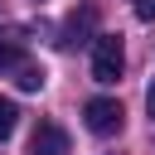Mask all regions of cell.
Masks as SVG:
<instances>
[{"instance_id":"6da1fadb","label":"cell","mask_w":155,"mask_h":155,"mask_svg":"<svg viewBox=\"0 0 155 155\" xmlns=\"http://www.w3.org/2000/svg\"><path fill=\"white\" fill-rule=\"evenodd\" d=\"M121 68H126L121 39H116V34H97V39H92V78H97V82H116Z\"/></svg>"},{"instance_id":"52a82bcc","label":"cell","mask_w":155,"mask_h":155,"mask_svg":"<svg viewBox=\"0 0 155 155\" xmlns=\"http://www.w3.org/2000/svg\"><path fill=\"white\" fill-rule=\"evenodd\" d=\"M15 126H19V107H15L10 97H0V145L15 136Z\"/></svg>"},{"instance_id":"5b68a950","label":"cell","mask_w":155,"mask_h":155,"mask_svg":"<svg viewBox=\"0 0 155 155\" xmlns=\"http://www.w3.org/2000/svg\"><path fill=\"white\" fill-rule=\"evenodd\" d=\"M92 24H97V10L92 5H82V10H73L68 15V24H63V48H73V44H87V34H92Z\"/></svg>"},{"instance_id":"7a4b0ae2","label":"cell","mask_w":155,"mask_h":155,"mask_svg":"<svg viewBox=\"0 0 155 155\" xmlns=\"http://www.w3.org/2000/svg\"><path fill=\"white\" fill-rule=\"evenodd\" d=\"M82 116H87V131H97V136H116L121 121H126V111H121L116 97H92L82 107Z\"/></svg>"},{"instance_id":"9c48e42d","label":"cell","mask_w":155,"mask_h":155,"mask_svg":"<svg viewBox=\"0 0 155 155\" xmlns=\"http://www.w3.org/2000/svg\"><path fill=\"white\" fill-rule=\"evenodd\" d=\"M145 111H150V121H155V82H150V92H145Z\"/></svg>"},{"instance_id":"277c9868","label":"cell","mask_w":155,"mask_h":155,"mask_svg":"<svg viewBox=\"0 0 155 155\" xmlns=\"http://www.w3.org/2000/svg\"><path fill=\"white\" fill-rule=\"evenodd\" d=\"M19 63H29L24 58V29L19 24H5L0 29V73H15Z\"/></svg>"},{"instance_id":"3957f363","label":"cell","mask_w":155,"mask_h":155,"mask_svg":"<svg viewBox=\"0 0 155 155\" xmlns=\"http://www.w3.org/2000/svg\"><path fill=\"white\" fill-rule=\"evenodd\" d=\"M29 155H68V131L58 121H39L29 136Z\"/></svg>"},{"instance_id":"ba28073f","label":"cell","mask_w":155,"mask_h":155,"mask_svg":"<svg viewBox=\"0 0 155 155\" xmlns=\"http://www.w3.org/2000/svg\"><path fill=\"white\" fill-rule=\"evenodd\" d=\"M136 19H155V0H136Z\"/></svg>"},{"instance_id":"8992f818","label":"cell","mask_w":155,"mask_h":155,"mask_svg":"<svg viewBox=\"0 0 155 155\" xmlns=\"http://www.w3.org/2000/svg\"><path fill=\"white\" fill-rule=\"evenodd\" d=\"M44 78H48V73H44L39 63H19V68H15V82H19L24 92H39V87H44Z\"/></svg>"}]
</instances>
